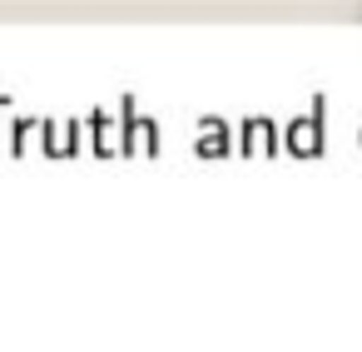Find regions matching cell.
Masks as SVG:
<instances>
[{"label":"cell","instance_id":"obj_1","mask_svg":"<svg viewBox=\"0 0 362 352\" xmlns=\"http://www.w3.org/2000/svg\"><path fill=\"white\" fill-rule=\"evenodd\" d=\"M357 20H362V0H357Z\"/></svg>","mask_w":362,"mask_h":352}]
</instances>
